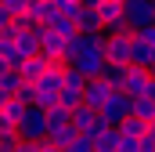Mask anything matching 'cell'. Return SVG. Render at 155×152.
<instances>
[{
	"instance_id": "6da1fadb",
	"label": "cell",
	"mask_w": 155,
	"mask_h": 152,
	"mask_svg": "<svg viewBox=\"0 0 155 152\" xmlns=\"http://www.w3.org/2000/svg\"><path fill=\"white\" fill-rule=\"evenodd\" d=\"M105 36L101 33H94V36H79V58H76V73H83L87 80H97V76L105 73Z\"/></svg>"
},
{
	"instance_id": "7a4b0ae2",
	"label": "cell",
	"mask_w": 155,
	"mask_h": 152,
	"mask_svg": "<svg viewBox=\"0 0 155 152\" xmlns=\"http://www.w3.org/2000/svg\"><path fill=\"white\" fill-rule=\"evenodd\" d=\"M123 18L130 33L152 29L155 26V0H123Z\"/></svg>"
},
{
	"instance_id": "3957f363",
	"label": "cell",
	"mask_w": 155,
	"mask_h": 152,
	"mask_svg": "<svg viewBox=\"0 0 155 152\" xmlns=\"http://www.w3.org/2000/svg\"><path fill=\"white\" fill-rule=\"evenodd\" d=\"M18 138L22 141H33V145L47 141V112L43 109H25L22 123H18Z\"/></svg>"
},
{
	"instance_id": "277c9868",
	"label": "cell",
	"mask_w": 155,
	"mask_h": 152,
	"mask_svg": "<svg viewBox=\"0 0 155 152\" xmlns=\"http://www.w3.org/2000/svg\"><path fill=\"white\" fill-rule=\"evenodd\" d=\"M130 109H134V102H130L123 91H112V98L101 105V112H97V116H101V123H105V127H119V123L130 116Z\"/></svg>"
},
{
	"instance_id": "5b68a950",
	"label": "cell",
	"mask_w": 155,
	"mask_h": 152,
	"mask_svg": "<svg viewBox=\"0 0 155 152\" xmlns=\"http://www.w3.org/2000/svg\"><path fill=\"white\" fill-rule=\"evenodd\" d=\"M130 43H134V33L105 36V62L108 65H130Z\"/></svg>"
},
{
	"instance_id": "8992f818",
	"label": "cell",
	"mask_w": 155,
	"mask_h": 152,
	"mask_svg": "<svg viewBox=\"0 0 155 152\" xmlns=\"http://www.w3.org/2000/svg\"><path fill=\"white\" fill-rule=\"evenodd\" d=\"M148 91H152V76L148 69H134V65H126V83H123V94L126 98H148Z\"/></svg>"
},
{
	"instance_id": "52a82bcc",
	"label": "cell",
	"mask_w": 155,
	"mask_h": 152,
	"mask_svg": "<svg viewBox=\"0 0 155 152\" xmlns=\"http://www.w3.org/2000/svg\"><path fill=\"white\" fill-rule=\"evenodd\" d=\"M112 98V91H108V83L97 76V80H87V87H83V105L87 109H94V112H101V105Z\"/></svg>"
},
{
	"instance_id": "ba28073f",
	"label": "cell",
	"mask_w": 155,
	"mask_h": 152,
	"mask_svg": "<svg viewBox=\"0 0 155 152\" xmlns=\"http://www.w3.org/2000/svg\"><path fill=\"white\" fill-rule=\"evenodd\" d=\"M72 26H76L79 36H94V33H101V18H97V11H87V7H79V15L72 18Z\"/></svg>"
},
{
	"instance_id": "9c48e42d",
	"label": "cell",
	"mask_w": 155,
	"mask_h": 152,
	"mask_svg": "<svg viewBox=\"0 0 155 152\" xmlns=\"http://www.w3.org/2000/svg\"><path fill=\"white\" fill-rule=\"evenodd\" d=\"M152 62H155V51L134 36V43H130V65H134V69H148Z\"/></svg>"
},
{
	"instance_id": "30bf717a",
	"label": "cell",
	"mask_w": 155,
	"mask_h": 152,
	"mask_svg": "<svg viewBox=\"0 0 155 152\" xmlns=\"http://www.w3.org/2000/svg\"><path fill=\"white\" fill-rule=\"evenodd\" d=\"M116 130L123 134V138H137V141H141V138H144V134L152 130V123H144V119H137V116H126V119L119 123Z\"/></svg>"
},
{
	"instance_id": "8fae6325",
	"label": "cell",
	"mask_w": 155,
	"mask_h": 152,
	"mask_svg": "<svg viewBox=\"0 0 155 152\" xmlns=\"http://www.w3.org/2000/svg\"><path fill=\"white\" fill-rule=\"evenodd\" d=\"M43 69H47V62H43V58H25V62H22V65H18V76H22V80H25V83H36L40 76H43Z\"/></svg>"
},
{
	"instance_id": "7c38bea8",
	"label": "cell",
	"mask_w": 155,
	"mask_h": 152,
	"mask_svg": "<svg viewBox=\"0 0 155 152\" xmlns=\"http://www.w3.org/2000/svg\"><path fill=\"white\" fill-rule=\"evenodd\" d=\"M43 29L58 33L61 40H72V36H79V33H76V26H72V18H65V15H54V18H51V22H47Z\"/></svg>"
},
{
	"instance_id": "4fadbf2b",
	"label": "cell",
	"mask_w": 155,
	"mask_h": 152,
	"mask_svg": "<svg viewBox=\"0 0 155 152\" xmlns=\"http://www.w3.org/2000/svg\"><path fill=\"white\" fill-rule=\"evenodd\" d=\"M90 145H94V152H116V145H119V130H116V127H105V130H101Z\"/></svg>"
},
{
	"instance_id": "5bb4252c",
	"label": "cell",
	"mask_w": 155,
	"mask_h": 152,
	"mask_svg": "<svg viewBox=\"0 0 155 152\" xmlns=\"http://www.w3.org/2000/svg\"><path fill=\"white\" fill-rule=\"evenodd\" d=\"M101 80L108 83V91H123V83H126V65H105Z\"/></svg>"
},
{
	"instance_id": "9a60e30c",
	"label": "cell",
	"mask_w": 155,
	"mask_h": 152,
	"mask_svg": "<svg viewBox=\"0 0 155 152\" xmlns=\"http://www.w3.org/2000/svg\"><path fill=\"white\" fill-rule=\"evenodd\" d=\"M22 83H25V80H22V76H18V69H7V73L0 76V91H4V94H7V98H15V94H18V91H22Z\"/></svg>"
},
{
	"instance_id": "2e32d148",
	"label": "cell",
	"mask_w": 155,
	"mask_h": 152,
	"mask_svg": "<svg viewBox=\"0 0 155 152\" xmlns=\"http://www.w3.org/2000/svg\"><path fill=\"white\" fill-rule=\"evenodd\" d=\"M130 102H134V98H130ZM130 116H137V119L152 123V119H155V105L148 102V98H137V102H134V109H130Z\"/></svg>"
},
{
	"instance_id": "e0dca14e",
	"label": "cell",
	"mask_w": 155,
	"mask_h": 152,
	"mask_svg": "<svg viewBox=\"0 0 155 152\" xmlns=\"http://www.w3.org/2000/svg\"><path fill=\"white\" fill-rule=\"evenodd\" d=\"M25 109H29V105H22V102H15V98H11V102L0 109V112H4L11 123H15V127H18V123H22V116H25Z\"/></svg>"
},
{
	"instance_id": "ac0fdd59",
	"label": "cell",
	"mask_w": 155,
	"mask_h": 152,
	"mask_svg": "<svg viewBox=\"0 0 155 152\" xmlns=\"http://www.w3.org/2000/svg\"><path fill=\"white\" fill-rule=\"evenodd\" d=\"M61 87H69V91H83V87H87V76L76 73V69H65V76H61Z\"/></svg>"
},
{
	"instance_id": "d6986e66",
	"label": "cell",
	"mask_w": 155,
	"mask_h": 152,
	"mask_svg": "<svg viewBox=\"0 0 155 152\" xmlns=\"http://www.w3.org/2000/svg\"><path fill=\"white\" fill-rule=\"evenodd\" d=\"M0 7H4L11 18H22V15L29 11V0H0Z\"/></svg>"
},
{
	"instance_id": "ffe728a7",
	"label": "cell",
	"mask_w": 155,
	"mask_h": 152,
	"mask_svg": "<svg viewBox=\"0 0 155 152\" xmlns=\"http://www.w3.org/2000/svg\"><path fill=\"white\" fill-rule=\"evenodd\" d=\"M15 102H22V105L33 109V105H36V87H33V83H22V91L15 94Z\"/></svg>"
},
{
	"instance_id": "44dd1931",
	"label": "cell",
	"mask_w": 155,
	"mask_h": 152,
	"mask_svg": "<svg viewBox=\"0 0 155 152\" xmlns=\"http://www.w3.org/2000/svg\"><path fill=\"white\" fill-rule=\"evenodd\" d=\"M116 152H141V141H137V138H123V134H119Z\"/></svg>"
},
{
	"instance_id": "7402d4cb",
	"label": "cell",
	"mask_w": 155,
	"mask_h": 152,
	"mask_svg": "<svg viewBox=\"0 0 155 152\" xmlns=\"http://www.w3.org/2000/svg\"><path fill=\"white\" fill-rule=\"evenodd\" d=\"M15 134H18V127H15V123H11L7 116L0 112V138H15Z\"/></svg>"
},
{
	"instance_id": "603a6c76",
	"label": "cell",
	"mask_w": 155,
	"mask_h": 152,
	"mask_svg": "<svg viewBox=\"0 0 155 152\" xmlns=\"http://www.w3.org/2000/svg\"><path fill=\"white\" fill-rule=\"evenodd\" d=\"M134 36L141 40V43H148V47L155 51V26H152V29H141V33H134Z\"/></svg>"
},
{
	"instance_id": "cb8c5ba5",
	"label": "cell",
	"mask_w": 155,
	"mask_h": 152,
	"mask_svg": "<svg viewBox=\"0 0 155 152\" xmlns=\"http://www.w3.org/2000/svg\"><path fill=\"white\" fill-rule=\"evenodd\" d=\"M65 152H94V145H90L87 138H76V141H72V145H69Z\"/></svg>"
},
{
	"instance_id": "d4e9b609",
	"label": "cell",
	"mask_w": 155,
	"mask_h": 152,
	"mask_svg": "<svg viewBox=\"0 0 155 152\" xmlns=\"http://www.w3.org/2000/svg\"><path fill=\"white\" fill-rule=\"evenodd\" d=\"M141 152H155V130H148V134L141 138Z\"/></svg>"
},
{
	"instance_id": "484cf974",
	"label": "cell",
	"mask_w": 155,
	"mask_h": 152,
	"mask_svg": "<svg viewBox=\"0 0 155 152\" xmlns=\"http://www.w3.org/2000/svg\"><path fill=\"white\" fill-rule=\"evenodd\" d=\"M11 22H15V18H11L4 7H0V33H7V29H11Z\"/></svg>"
},
{
	"instance_id": "4316f807",
	"label": "cell",
	"mask_w": 155,
	"mask_h": 152,
	"mask_svg": "<svg viewBox=\"0 0 155 152\" xmlns=\"http://www.w3.org/2000/svg\"><path fill=\"white\" fill-rule=\"evenodd\" d=\"M40 145H43V141H40ZM40 145H33V141H18L15 152H40Z\"/></svg>"
},
{
	"instance_id": "83f0119b",
	"label": "cell",
	"mask_w": 155,
	"mask_h": 152,
	"mask_svg": "<svg viewBox=\"0 0 155 152\" xmlns=\"http://www.w3.org/2000/svg\"><path fill=\"white\" fill-rule=\"evenodd\" d=\"M101 4H105V0H79V7H87V11H97Z\"/></svg>"
},
{
	"instance_id": "f1b7e54d",
	"label": "cell",
	"mask_w": 155,
	"mask_h": 152,
	"mask_svg": "<svg viewBox=\"0 0 155 152\" xmlns=\"http://www.w3.org/2000/svg\"><path fill=\"white\" fill-rule=\"evenodd\" d=\"M40 152H61V149H58V145H51V141H43V145H40Z\"/></svg>"
},
{
	"instance_id": "f546056e",
	"label": "cell",
	"mask_w": 155,
	"mask_h": 152,
	"mask_svg": "<svg viewBox=\"0 0 155 152\" xmlns=\"http://www.w3.org/2000/svg\"><path fill=\"white\" fill-rule=\"evenodd\" d=\"M148 76H152V87H155V62L148 65Z\"/></svg>"
},
{
	"instance_id": "4dcf8cb0",
	"label": "cell",
	"mask_w": 155,
	"mask_h": 152,
	"mask_svg": "<svg viewBox=\"0 0 155 152\" xmlns=\"http://www.w3.org/2000/svg\"><path fill=\"white\" fill-rule=\"evenodd\" d=\"M7 102H11V98H7V94H4V91H0V109H4V105H7Z\"/></svg>"
},
{
	"instance_id": "1f68e13d",
	"label": "cell",
	"mask_w": 155,
	"mask_h": 152,
	"mask_svg": "<svg viewBox=\"0 0 155 152\" xmlns=\"http://www.w3.org/2000/svg\"><path fill=\"white\" fill-rule=\"evenodd\" d=\"M4 73H7V62H4V58H0V76H4Z\"/></svg>"
},
{
	"instance_id": "d6a6232c",
	"label": "cell",
	"mask_w": 155,
	"mask_h": 152,
	"mask_svg": "<svg viewBox=\"0 0 155 152\" xmlns=\"http://www.w3.org/2000/svg\"><path fill=\"white\" fill-rule=\"evenodd\" d=\"M148 102H152V105H155V87H152V91H148Z\"/></svg>"
},
{
	"instance_id": "836d02e7",
	"label": "cell",
	"mask_w": 155,
	"mask_h": 152,
	"mask_svg": "<svg viewBox=\"0 0 155 152\" xmlns=\"http://www.w3.org/2000/svg\"><path fill=\"white\" fill-rule=\"evenodd\" d=\"M29 4H43V0H29Z\"/></svg>"
},
{
	"instance_id": "e575fe53",
	"label": "cell",
	"mask_w": 155,
	"mask_h": 152,
	"mask_svg": "<svg viewBox=\"0 0 155 152\" xmlns=\"http://www.w3.org/2000/svg\"><path fill=\"white\" fill-rule=\"evenodd\" d=\"M152 130H155V119H152Z\"/></svg>"
},
{
	"instance_id": "d590c367",
	"label": "cell",
	"mask_w": 155,
	"mask_h": 152,
	"mask_svg": "<svg viewBox=\"0 0 155 152\" xmlns=\"http://www.w3.org/2000/svg\"><path fill=\"white\" fill-rule=\"evenodd\" d=\"M119 4H123V0H119Z\"/></svg>"
}]
</instances>
